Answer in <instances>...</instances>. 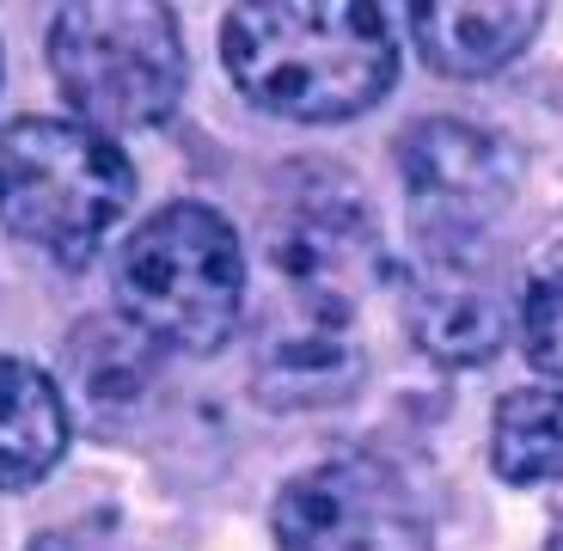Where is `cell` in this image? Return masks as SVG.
<instances>
[{"label": "cell", "instance_id": "obj_1", "mask_svg": "<svg viewBox=\"0 0 563 551\" xmlns=\"http://www.w3.org/2000/svg\"><path fill=\"white\" fill-rule=\"evenodd\" d=\"M221 62L257 111L343 123L393 92L398 37L367 0H252L227 7Z\"/></svg>", "mask_w": 563, "mask_h": 551}, {"label": "cell", "instance_id": "obj_2", "mask_svg": "<svg viewBox=\"0 0 563 551\" xmlns=\"http://www.w3.org/2000/svg\"><path fill=\"white\" fill-rule=\"evenodd\" d=\"M117 312L154 350L214 355L245 312L240 227L209 202H166L135 227L111 269Z\"/></svg>", "mask_w": 563, "mask_h": 551}, {"label": "cell", "instance_id": "obj_3", "mask_svg": "<svg viewBox=\"0 0 563 551\" xmlns=\"http://www.w3.org/2000/svg\"><path fill=\"white\" fill-rule=\"evenodd\" d=\"M135 202L129 154L68 117H13L0 129V221L62 269H86Z\"/></svg>", "mask_w": 563, "mask_h": 551}, {"label": "cell", "instance_id": "obj_4", "mask_svg": "<svg viewBox=\"0 0 563 551\" xmlns=\"http://www.w3.org/2000/svg\"><path fill=\"white\" fill-rule=\"evenodd\" d=\"M49 74L86 129L123 135L159 129L184 99L190 56H184L178 13L159 0H80L49 19Z\"/></svg>", "mask_w": 563, "mask_h": 551}, {"label": "cell", "instance_id": "obj_5", "mask_svg": "<svg viewBox=\"0 0 563 551\" xmlns=\"http://www.w3.org/2000/svg\"><path fill=\"white\" fill-rule=\"evenodd\" d=\"M405 202L417 221L422 257H465L515 202V154L503 135L460 117H422L398 135Z\"/></svg>", "mask_w": 563, "mask_h": 551}, {"label": "cell", "instance_id": "obj_6", "mask_svg": "<svg viewBox=\"0 0 563 551\" xmlns=\"http://www.w3.org/2000/svg\"><path fill=\"white\" fill-rule=\"evenodd\" d=\"M307 172L312 178H295L269 209V227H264L269 269L295 295V312L355 319L374 269H380L374 214L343 178H324V166H307Z\"/></svg>", "mask_w": 563, "mask_h": 551}, {"label": "cell", "instance_id": "obj_7", "mask_svg": "<svg viewBox=\"0 0 563 551\" xmlns=\"http://www.w3.org/2000/svg\"><path fill=\"white\" fill-rule=\"evenodd\" d=\"M269 533L282 551H435L417 491L386 460L331 453L276 491Z\"/></svg>", "mask_w": 563, "mask_h": 551}, {"label": "cell", "instance_id": "obj_8", "mask_svg": "<svg viewBox=\"0 0 563 551\" xmlns=\"http://www.w3.org/2000/svg\"><path fill=\"white\" fill-rule=\"evenodd\" d=\"M508 295L496 276L478 264V252L465 257H422L410 276V338L429 362L441 367H478L508 343Z\"/></svg>", "mask_w": 563, "mask_h": 551}, {"label": "cell", "instance_id": "obj_9", "mask_svg": "<svg viewBox=\"0 0 563 551\" xmlns=\"http://www.w3.org/2000/svg\"><path fill=\"white\" fill-rule=\"evenodd\" d=\"M545 25V7L533 0H422L410 7L417 56L448 80H484L508 68Z\"/></svg>", "mask_w": 563, "mask_h": 551}, {"label": "cell", "instance_id": "obj_10", "mask_svg": "<svg viewBox=\"0 0 563 551\" xmlns=\"http://www.w3.org/2000/svg\"><path fill=\"white\" fill-rule=\"evenodd\" d=\"M362 386V350H355L350 319L295 312L257 350V398L276 410L338 405Z\"/></svg>", "mask_w": 563, "mask_h": 551}, {"label": "cell", "instance_id": "obj_11", "mask_svg": "<svg viewBox=\"0 0 563 551\" xmlns=\"http://www.w3.org/2000/svg\"><path fill=\"white\" fill-rule=\"evenodd\" d=\"M74 410L37 362L0 350V491H31L62 466Z\"/></svg>", "mask_w": 563, "mask_h": 551}, {"label": "cell", "instance_id": "obj_12", "mask_svg": "<svg viewBox=\"0 0 563 551\" xmlns=\"http://www.w3.org/2000/svg\"><path fill=\"white\" fill-rule=\"evenodd\" d=\"M159 381V350L123 319H86L68 343V386L74 410L92 417V429L117 436L129 410L154 393Z\"/></svg>", "mask_w": 563, "mask_h": 551}, {"label": "cell", "instance_id": "obj_13", "mask_svg": "<svg viewBox=\"0 0 563 551\" xmlns=\"http://www.w3.org/2000/svg\"><path fill=\"white\" fill-rule=\"evenodd\" d=\"M490 466L503 484L563 478V386H515L490 417Z\"/></svg>", "mask_w": 563, "mask_h": 551}, {"label": "cell", "instance_id": "obj_14", "mask_svg": "<svg viewBox=\"0 0 563 551\" xmlns=\"http://www.w3.org/2000/svg\"><path fill=\"white\" fill-rule=\"evenodd\" d=\"M521 343H527V362L551 381H563V264L558 269H539L521 295Z\"/></svg>", "mask_w": 563, "mask_h": 551}, {"label": "cell", "instance_id": "obj_15", "mask_svg": "<svg viewBox=\"0 0 563 551\" xmlns=\"http://www.w3.org/2000/svg\"><path fill=\"white\" fill-rule=\"evenodd\" d=\"M545 551H563V521H558V533H551V546Z\"/></svg>", "mask_w": 563, "mask_h": 551}]
</instances>
